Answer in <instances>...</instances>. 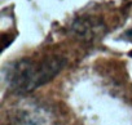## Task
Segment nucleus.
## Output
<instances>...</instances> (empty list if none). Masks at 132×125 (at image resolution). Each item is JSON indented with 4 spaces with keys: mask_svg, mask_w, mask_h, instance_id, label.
<instances>
[{
    "mask_svg": "<svg viewBox=\"0 0 132 125\" xmlns=\"http://www.w3.org/2000/svg\"><path fill=\"white\" fill-rule=\"evenodd\" d=\"M61 67V61L57 59H44L43 62L22 59L11 67L12 72L8 79L14 89L20 92L31 90L51 80Z\"/></svg>",
    "mask_w": 132,
    "mask_h": 125,
    "instance_id": "f257e3e1",
    "label": "nucleus"
},
{
    "mask_svg": "<svg viewBox=\"0 0 132 125\" xmlns=\"http://www.w3.org/2000/svg\"><path fill=\"white\" fill-rule=\"evenodd\" d=\"M127 35H129V36H132V30H131V31H128V34H127Z\"/></svg>",
    "mask_w": 132,
    "mask_h": 125,
    "instance_id": "f03ea898",
    "label": "nucleus"
}]
</instances>
